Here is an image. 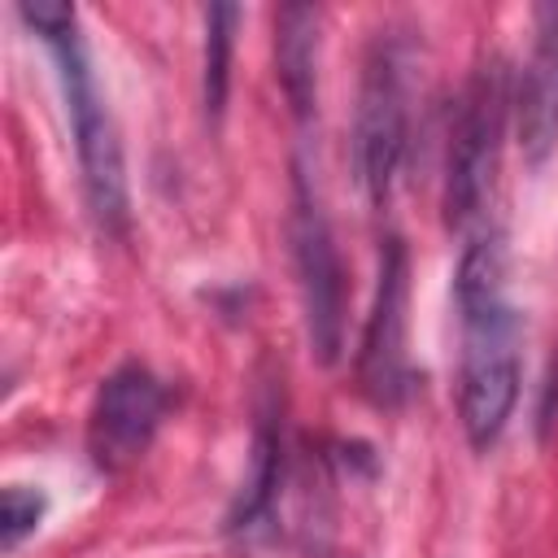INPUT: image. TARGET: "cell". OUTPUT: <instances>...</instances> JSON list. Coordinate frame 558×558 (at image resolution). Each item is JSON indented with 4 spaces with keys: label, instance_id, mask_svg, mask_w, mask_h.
Returning a JSON list of instances; mask_svg holds the SVG:
<instances>
[{
    "label": "cell",
    "instance_id": "3",
    "mask_svg": "<svg viewBox=\"0 0 558 558\" xmlns=\"http://www.w3.org/2000/svg\"><path fill=\"white\" fill-rule=\"evenodd\" d=\"M514 113L510 70L501 57H488L471 70L453 122H449V157H445V222L453 231H480L484 209L493 201L506 122Z\"/></svg>",
    "mask_w": 558,
    "mask_h": 558
},
{
    "label": "cell",
    "instance_id": "2",
    "mask_svg": "<svg viewBox=\"0 0 558 558\" xmlns=\"http://www.w3.org/2000/svg\"><path fill=\"white\" fill-rule=\"evenodd\" d=\"M17 17L44 39V48L57 61V78H61L65 118H70V135H74L92 218L100 222V231L122 235L126 218H131L126 161H122V140H118L113 113L96 87L92 57H87L83 35H78V13H74V4H61V0H22Z\"/></svg>",
    "mask_w": 558,
    "mask_h": 558
},
{
    "label": "cell",
    "instance_id": "12",
    "mask_svg": "<svg viewBox=\"0 0 558 558\" xmlns=\"http://www.w3.org/2000/svg\"><path fill=\"white\" fill-rule=\"evenodd\" d=\"M44 519V493L26 488V484H9L0 497V545L4 554H13Z\"/></svg>",
    "mask_w": 558,
    "mask_h": 558
},
{
    "label": "cell",
    "instance_id": "10",
    "mask_svg": "<svg viewBox=\"0 0 558 558\" xmlns=\"http://www.w3.org/2000/svg\"><path fill=\"white\" fill-rule=\"evenodd\" d=\"M279 471H283V440H279V423H275V410H262V423H257V432H253L248 475H244L240 497H235L231 519H227V527H231V532L253 536V532L270 519V506H275V493H279Z\"/></svg>",
    "mask_w": 558,
    "mask_h": 558
},
{
    "label": "cell",
    "instance_id": "9",
    "mask_svg": "<svg viewBox=\"0 0 558 558\" xmlns=\"http://www.w3.org/2000/svg\"><path fill=\"white\" fill-rule=\"evenodd\" d=\"M275 74L288 109L305 122L318 109V9L283 4L275 13Z\"/></svg>",
    "mask_w": 558,
    "mask_h": 558
},
{
    "label": "cell",
    "instance_id": "11",
    "mask_svg": "<svg viewBox=\"0 0 558 558\" xmlns=\"http://www.w3.org/2000/svg\"><path fill=\"white\" fill-rule=\"evenodd\" d=\"M235 26H240V9L235 4H209L205 9V109L218 122L227 109V92H231V52H235Z\"/></svg>",
    "mask_w": 558,
    "mask_h": 558
},
{
    "label": "cell",
    "instance_id": "7",
    "mask_svg": "<svg viewBox=\"0 0 558 558\" xmlns=\"http://www.w3.org/2000/svg\"><path fill=\"white\" fill-rule=\"evenodd\" d=\"M405 301H410V257L397 235L384 240L379 248V275H375V296L362 331V353H357V375L362 388L379 405H397L410 392V362H405Z\"/></svg>",
    "mask_w": 558,
    "mask_h": 558
},
{
    "label": "cell",
    "instance_id": "6",
    "mask_svg": "<svg viewBox=\"0 0 558 558\" xmlns=\"http://www.w3.org/2000/svg\"><path fill=\"white\" fill-rule=\"evenodd\" d=\"M166 414V388L148 366H118L100 379L96 401L87 410V453L100 471L118 475L135 466Z\"/></svg>",
    "mask_w": 558,
    "mask_h": 558
},
{
    "label": "cell",
    "instance_id": "4",
    "mask_svg": "<svg viewBox=\"0 0 558 558\" xmlns=\"http://www.w3.org/2000/svg\"><path fill=\"white\" fill-rule=\"evenodd\" d=\"M410 140V57L392 31H379L362 61L353 109V170L371 205H384Z\"/></svg>",
    "mask_w": 558,
    "mask_h": 558
},
{
    "label": "cell",
    "instance_id": "5",
    "mask_svg": "<svg viewBox=\"0 0 558 558\" xmlns=\"http://www.w3.org/2000/svg\"><path fill=\"white\" fill-rule=\"evenodd\" d=\"M288 235H292V262H296L310 353L323 366H336V357L344 349V266H340V248H336L331 222L323 214V201L301 161L292 170Z\"/></svg>",
    "mask_w": 558,
    "mask_h": 558
},
{
    "label": "cell",
    "instance_id": "1",
    "mask_svg": "<svg viewBox=\"0 0 558 558\" xmlns=\"http://www.w3.org/2000/svg\"><path fill=\"white\" fill-rule=\"evenodd\" d=\"M506 244L493 227H480L462 248L453 275V301L462 323V357H458V414L466 440L488 449L519 401L523 379V323L506 292Z\"/></svg>",
    "mask_w": 558,
    "mask_h": 558
},
{
    "label": "cell",
    "instance_id": "8",
    "mask_svg": "<svg viewBox=\"0 0 558 558\" xmlns=\"http://www.w3.org/2000/svg\"><path fill=\"white\" fill-rule=\"evenodd\" d=\"M514 131L527 161H545L558 144V4L536 9L532 52L514 87Z\"/></svg>",
    "mask_w": 558,
    "mask_h": 558
}]
</instances>
